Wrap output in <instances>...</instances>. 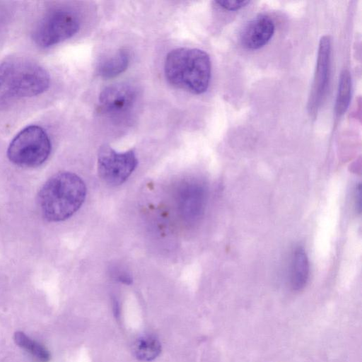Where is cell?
Wrapping results in <instances>:
<instances>
[{
	"instance_id": "cell-6",
	"label": "cell",
	"mask_w": 362,
	"mask_h": 362,
	"mask_svg": "<svg viewBox=\"0 0 362 362\" xmlns=\"http://www.w3.org/2000/svg\"><path fill=\"white\" fill-rule=\"evenodd\" d=\"M138 164L134 151L117 152L110 146H101L98 155V172L106 184L117 186L124 182Z\"/></svg>"
},
{
	"instance_id": "cell-5",
	"label": "cell",
	"mask_w": 362,
	"mask_h": 362,
	"mask_svg": "<svg viewBox=\"0 0 362 362\" xmlns=\"http://www.w3.org/2000/svg\"><path fill=\"white\" fill-rule=\"evenodd\" d=\"M79 30V21L71 12L55 10L46 14L33 32L34 42L49 48L74 36Z\"/></svg>"
},
{
	"instance_id": "cell-13",
	"label": "cell",
	"mask_w": 362,
	"mask_h": 362,
	"mask_svg": "<svg viewBox=\"0 0 362 362\" xmlns=\"http://www.w3.org/2000/svg\"><path fill=\"white\" fill-rule=\"evenodd\" d=\"M160 352V343L156 337L152 336H146L139 339L134 346L135 356L143 361L154 360Z\"/></svg>"
},
{
	"instance_id": "cell-15",
	"label": "cell",
	"mask_w": 362,
	"mask_h": 362,
	"mask_svg": "<svg viewBox=\"0 0 362 362\" xmlns=\"http://www.w3.org/2000/svg\"><path fill=\"white\" fill-rule=\"evenodd\" d=\"M215 3L221 8L226 11H238L247 6L250 1L246 0H223L216 1Z\"/></svg>"
},
{
	"instance_id": "cell-9",
	"label": "cell",
	"mask_w": 362,
	"mask_h": 362,
	"mask_svg": "<svg viewBox=\"0 0 362 362\" xmlns=\"http://www.w3.org/2000/svg\"><path fill=\"white\" fill-rule=\"evenodd\" d=\"M274 31L275 25L269 16H257L244 28L240 36L242 45L247 49H258L269 42Z\"/></svg>"
},
{
	"instance_id": "cell-10",
	"label": "cell",
	"mask_w": 362,
	"mask_h": 362,
	"mask_svg": "<svg viewBox=\"0 0 362 362\" xmlns=\"http://www.w3.org/2000/svg\"><path fill=\"white\" fill-rule=\"evenodd\" d=\"M309 260L305 250L298 247L293 252L291 269V286L293 291L302 290L308 281Z\"/></svg>"
},
{
	"instance_id": "cell-1",
	"label": "cell",
	"mask_w": 362,
	"mask_h": 362,
	"mask_svg": "<svg viewBox=\"0 0 362 362\" xmlns=\"http://www.w3.org/2000/svg\"><path fill=\"white\" fill-rule=\"evenodd\" d=\"M48 72L26 58L13 57L0 64V107L42 94L49 86Z\"/></svg>"
},
{
	"instance_id": "cell-4",
	"label": "cell",
	"mask_w": 362,
	"mask_h": 362,
	"mask_svg": "<svg viewBox=\"0 0 362 362\" xmlns=\"http://www.w3.org/2000/svg\"><path fill=\"white\" fill-rule=\"evenodd\" d=\"M51 148V141L45 129L30 125L21 129L11 141L7 156L15 165L35 168L46 161Z\"/></svg>"
},
{
	"instance_id": "cell-2",
	"label": "cell",
	"mask_w": 362,
	"mask_h": 362,
	"mask_svg": "<svg viewBox=\"0 0 362 362\" xmlns=\"http://www.w3.org/2000/svg\"><path fill=\"white\" fill-rule=\"evenodd\" d=\"M86 196L83 180L71 172H59L43 185L38 194V205L48 221H64L76 213Z\"/></svg>"
},
{
	"instance_id": "cell-16",
	"label": "cell",
	"mask_w": 362,
	"mask_h": 362,
	"mask_svg": "<svg viewBox=\"0 0 362 362\" xmlns=\"http://www.w3.org/2000/svg\"><path fill=\"white\" fill-rule=\"evenodd\" d=\"M356 205L357 207H358V211L361 210V185L359 184L358 186L356 189Z\"/></svg>"
},
{
	"instance_id": "cell-8",
	"label": "cell",
	"mask_w": 362,
	"mask_h": 362,
	"mask_svg": "<svg viewBox=\"0 0 362 362\" xmlns=\"http://www.w3.org/2000/svg\"><path fill=\"white\" fill-rule=\"evenodd\" d=\"M136 97L134 87L124 83L113 84L106 87L100 94L99 106L108 113H121L129 110Z\"/></svg>"
},
{
	"instance_id": "cell-14",
	"label": "cell",
	"mask_w": 362,
	"mask_h": 362,
	"mask_svg": "<svg viewBox=\"0 0 362 362\" xmlns=\"http://www.w3.org/2000/svg\"><path fill=\"white\" fill-rule=\"evenodd\" d=\"M351 95V77L347 70H344L340 75L339 86L335 103L337 117H341L348 109Z\"/></svg>"
},
{
	"instance_id": "cell-12",
	"label": "cell",
	"mask_w": 362,
	"mask_h": 362,
	"mask_svg": "<svg viewBox=\"0 0 362 362\" xmlns=\"http://www.w3.org/2000/svg\"><path fill=\"white\" fill-rule=\"evenodd\" d=\"M13 340L18 346L30 354L40 362H49L50 361L51 355L49 351L24 332L21 331L16 332L13 335Z\"/></svg>"
},
{
	"instance_id": "cell-11",
	"label": "cell",
	"mask_w": 362,
	"mask_h": 362,
	"mask_svg": "<svg viewBox=\"0 0 362 362\" xmlns=\"http://www.w3.org/2000/svg\"><path fill=\"white\" fill-rule=\"evenodd\" d=\"M129 59V52L121 49L100 64L98 73L103 78H114L127 69Z\"/></svg>"
},
{
	"instance_id": "cell-7",
	"label": "cell",
	"mask_w": 362,
	"mask_h": 362,
	"mask_svg": "<svg viewBox=\"0 0 362 362\" xmlns=\"http://www.w3.org/2000/svg\"><path fill=\"white\" fill-rule=\"evenodd\" d=\"M331 38L329 35L321 37L313 86L308 102L309 114L315 117L326 95L330 73Z\"/></svg>"
},
{
	"instance_id": "cell-3",
	"label": "cell",
	"mask_w": 362,
	"mask_h": 362,
	"mask_svg": "<svg viewBox=\"0 0 362 362\" xmlns=\"http://www.w3.org/2000/svg\"><path fill=\"white\" fill-rule=\"evenodd\" d=\"M164 71L173 86L193 94H202L208 89L211 78V60L204 51L181 47L166 56Z\"/></svg>"
}]
</instances>
